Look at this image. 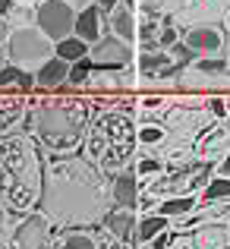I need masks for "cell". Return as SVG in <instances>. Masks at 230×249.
Masks as SVG:
<instances>
[{
    "instance_id": "30",
    "label": "cell",
    "mask_w": 230,
    "mask_h": 249,
    "mask_svg": "<svg viewBox=\"0 0 230 249\" xmlns=\"http://www.w3.org/2000/svg\"><path fill=\"white\" fill-rule=\"evenodd\" d=\"M218 214H221V224H224V227H230V205H227V208H221Z\"/></svg>"
},
{
    "instance_id": "27",
    "label": "cell",
    "mask_w": 230,
    "mask_h": 249,
    "mask_svg": "<svg viewBox=\"0 0 230 249\" xmlns=\"http://www.w3.org/2000/svg\"><path fill=\"white\" fill-rule=\"evenodd\" d=\"M13 35V29H10V19H3L0 16V44H6V38Z\"/></svg>"
},
{
    "instance_id": "34",
    "label": "cell",
    "mask_w": 230,
    "mask_h": 249,
    "mask_svg": "<svg viewBox=\"0 0 230 249\" xmlns=\"http://www.w3.org/2000/svg\"><path fill=\"white\" fill-rule=\"evenodd\" d=\"M224 25H227V29H230V16H227V19H224Z\"/></svg>"
},
{
    "instance_id": "1",
    "label": "cell",
    "mask_w": 230,
    "mask_h": 249,
    "mask_svg": "<svg viewBox=\"0 0 230 249\" xmlns=\"http://www.w3.org/2000/svg\"><path fill=\"white\" fill-rule=\"evenodd\" d=\"M6 57L13 67L38 70L44 60L54 57V41L38 25H22V29H13V35L6 38Z\"/></svg>"
},
{
    "instance_id": "21",
    "label": "cell",
    "mask_w": 230,
    "mask_h": 249,
    "mask_svg": "<svg viewBox=\"0 0 230 249\" xmlns=\"http://www.w3.org/2000/svg\"><path fill=\"white\" fill-rule=\"evenodd\" d=\"M170 54H174V57H177V63H183V67H186L189 60H199V54H195L189 44H183V41H177L174 48H170Z\"/></svg>"
},
{
    "instance_id": "23",
    "label": "cell",
    "mask_w": 230,
    "mask_h": 249,
    "mask_svg": "<svg viewBox=\"0 0 230 249\" xmlns=\"http://www.w3.org/2000/svg\"><path fill=\"white\" fill-rule=\"evenodd\" d=\"M139 139L145 142V145H155V142H161V139H164V133H161V129H142Z\"/></svg>"
},
{
    "instance_id": "20",
    "label": "cell",
    "mask_w": 230,
    "mask_h": 249,
    "mask_svg": "<svg viewBox=\"0 0 230 249\" xmlns=\"http://www.w3.org/2000/svg\"><path fill=\"white\" fill-rule=\"evenodd\" d=\"M57 249H98V243L85 233H67V237L57 243Z\"/></svg>"
},
{
    "instance_id": "3",
    "label": "cell",
    "mask_w": 230,
    "mask_h": 249,
    "mask_svg": "<svg viewBox=\"0 0 230 249\" xmlns=\"http://www.w3.org/2000/svg\"><path fill=\"white\" fill-rule=\"evenodd\" d=\"M88 57L95 60V67H129L133 63V48H129L126 41H120L117 35H101L95 44H91Z\"/></svg>"
},
{
    "instance_id": "5",
    "label": "cell",
    "mask_w": 230,
    "mask_h": 249,
    "mask_svg": "<svg viewBox=\"0 0 230 249\" xmlns=\"http://www.w3.org/2000/svg\"><path fill=\"white\" fill-rule=\"evenodd\" d=\"M104 22H107V16H104L95 3H91V6H85V10L76 13V29H73V35H79L85 44H95L98 38H101Z\"/></svg>"
},
{
    "instance_id": "31",
    "label": "cell",
    "mask_w": 230,
    "mask_h": 249,
    "mask_svg": "<svg viewBox=\"0 0 230 249\" xmlns=\"http://www.w3.org/2000/svg\"><path fill=\"white\" fill-rule=\"evenodd\" d=\"M3 67H6V48L0 44V70H3Z\"/></svg>"
},
{
    "instance_id": "22",
    "label": "cell",
    "mask_w": 230,
    "mask_h": 249,
    "mask_svg": "<svg viewBox=\"0 0 230 249\" xmlns=\"http://www.w3.org/2000/svg\"><path fill=\"white\" fill-rule=\"evenodd\" d=\"M177 44V29H164L158 32V51H170Z\"/></svg>"
},
{
    "instance_id": "11",
    "label": "cell",
    "mask_w": 230,
    "mask_h": 249,
    "mask_svg": "<svg viewBox=\"0 0 230 249\" xmlns=\"http://www.w3.org/2000/svg\"><path fill=\"white\" fill-rule=\"evenodd\" d=\"M227 70H230V63L224 57H199L193 73H199L205 82H218V79H227Z\"/></svg>"
},
{
    "instance_id": "13",
    "label": "cell",
    "mask_w": 230,
    "mask_h": 249,
    "mask_svg": "<svg viewBox=\"0 0 230 249\" xmlns=\"http://www.w3.org/2000/svg\"><path fill=\"white\" fill-rule=\"evenodd\" d=\"M202 202L205 205H224L230 202V177H214L202 186Z\"/></svg>"
},
{
    "instance_id": "35",
    "label": "cell",
    "mask_w": 230,
    "mask_h": 249,
    "mask_svg": "<svg viewBox=\"0 0 230 249\" xmlns=\"http://www.w3.org/2000/svg\"><path fill=\"white\" fill-rule=\"evenodd\" d=\"M227 79H230V70H227Z\"/></svg>"
},
{
    "instance_id": "26",
    "label": "cell",
    "mask_w": 230,
    "mask_h": 249,
    "mask_svg": "<svg viewBox=\"0 0 230 249\" xmlns=\"http://www.w3.org/2000/svg\"><path fill=\"white\" fill-rule=\"evenodd\" d=\"M16 0H0V16H3V19H10L13 16V10H16Z\"/></svg>"
},
{
    "instance_id": "12",
    "label": "cell",
    "mask_w": 230,
    "mask_h": 249,
    "mask_svg": "<svg viewBox=\"0 0 230 249\" xmlns=\"http://www.w3.org/2000/svg\"><path fill=\"white\" fill-rule=\"evenodd\" d=\"M88 51H91V44H85L79 35H70V38H63V41L54 44V54L67 63H76V60H82V57H88Z\"/></svg>"
},
{
    "instance_id": "25",
    "label": "cell",
    "mask_w": 230,
    "mask_h": 249,
    "mask_svg": "<svg viewBox=\"0 0 230 249\" xmlns=\"http://www.w3.org/2000/svg\"><path fill=\"white\" fill-rule=\"evenodd\" d=\"M139 174H161V161H142Z\"/></svg>"
},
{
    "instance_id": "7",
    "label": "cell",
    "mask_w": 230,
    "mask_h": 249,
    "mask_svg": "<svg viewBox=\"0 0 230 249\" xmlns=\"http://www.w3.org/2000/svg\"><path fill=\"white\" fill-rule=\"evenodd\" d=\"M44 237H48V221L35 214V218H29L16 231L13 249H44Z\"/></svg>"
},
{
    "instance_id": "8",
    "label": "cell",
    "mask_w": 230,
    "mask_h": 249,
    "mask_svg": "<svg viewBox=\"0 0 230 249\" xmlns=\"http://www.w3.org/2000/svg\"><path fill=\"white\" fill-rule=\"evenodd\" d=\"M114 202L117 208H126V212H133L139 205V186H136L133 170H123V174L114 177Z\"/></svg>"
},
{
    "instance_id": "4",
    "label": "cell",
    "mask_w": 230,
    "mask_h": 249,
    "mask_svg": "<svg viewBox=\"0 0 230 249\" xmlns=\"http://www.w3.org/2000/svg\"><path fill=\"white\" fill-rule=\"evenodd\" d=\"M186 44L199 57H218L221 48H224V38H221V32L214 25H195V29L186 32Z\"/></svg>"
},
{
    "instance_id": "24",
    "label": "cell",
    "mask_w": 230,
    "mask_h": 249,
    "mask_svg": "<svg viewBox=\"0 0 230 249\" xmlns=\"http://www.w3.org/2000/svg\"><path fill=\"white\" fill-rule=\"evenodd\" d=\"M120 3H123V0H95V6H98V10L104 13V16H110V13H114V10H117Z\"/></svg>"
},
{
    "instance_id": "37",
    "label": "cell",
    "mask_w": 230,
    "mask_h": 249,
    "mask_svg": "<svg viewBox=\"0 0 230 249\" xmlns=\"http://www.w3.org/2000/svg\"><path fill=\"white\" fill-rule=\"evenodd\" d=\"M224 249H230V246H224Z\"/></svg>"
},
{
    "instance_id": "18",
    "label": "cell",
    "mask_w": 230,
    "mask_h": 249,
    "mask_svg": "<svg viewBox=\"0 0 230 249\" xmlns=\"http://www.w3.org/2000/svg\"><path fill=\"white\" fill-rule=\"evenodd\" d=\"M170 67V54H164V51H145V54L139 57V70L142 73H148V76H158V73H164V70Z\"/></svg>"
},
{
    "instance_id": "33",
    "label": "cell",
    "mask_w": 230,
    "mask_h": 249,
    "mask_svg": "<svg viewBox=\"0 0 230 249\" xmlns=\"http://www.w3.org/2000/svg\"><path fill=\"white\" fill-rule=\"evenodd\" d=\"M16 3H22V6H32V0H16Z\"/></svg>"
},
{
    "instance_id": "38",
    "label": "cell",
    "mask_w": 230,
    "mask_h": 249,
    "mask_svg": "<svg viewBox=\"0 0 230 249\" xmlns=\"http://www.w3.org/2000/svg\"><path fill=\"white\" fill-rule=\"evenodd\" d=\"M227 51H230V48H227Z\"/></svg>"
},
{
    "instance_id": "32",
    "label": "cell",
    "mask_w": 230,
    "mask_h": 249,
    "mask_svg": "<svg viewBox=\"0 0 230 249\" xmlns=\"http://www.w3.org/2000/svg\"><path fill=\"white\" fill-rule=\"evenodd\" d=\"M123 6H129V10H133V6H136V0H123Z\"/></svg>"
},
{
    "instance_id": "9",
    "label": "cell",
    "mask_w": 230,
    "mask_h": 249,
    "mask_svg": "<svg viewBox=\"0 0 230 249\" xmlns=\"http://www.w3.org/2000/svg\"><path fill=\"white\" fill-rule=\"evenodd\" d=\"M107 22H110V35H117L120 41H126V44L133 41L136 32H139V22L133 19V10H129V6H123V3L107 16Z\"/></svg>"
},
{
    "instance_id": "10",
    "label": "cell",
    "mask_w": 230,
    "mask_h": 249,
    "mask_svg": "<svg viewBox=\"0 0 230 249\" xmlns=\"http://www.w3.org/2000/svg\"><path fill=\"white\" fill-rule=\"evenodd\" d=\"M193 243H195V249H224V246H230V227L208 224L193 237Z\"/></svg>"
},
{
    "instance_id": "16",
    "label": "cell",
    "mask_w": 230,
    "mask_h": 249,
    "mask_svg": "<svg viewBox=\"0 0 230 249\" xmlns=\"http://www.w3.org/2000/svg\"><path fill=\"white\" fill-rule=\"evenodd\" d=\"M167 224H170V218H164V214H148V218H142L139 224H136V237L148 243V240L161 237V233L167 231Z\"/></svg>"
},
{
    "instance_id": "36",
    "label": "cell",
    "mask_w": 230,
    "mask_h": 249,
    "mask_svg": "<svg viewBox=\"0 0 230 249\" xmlns=\"http://www.w3.org/2000/svg\"><path fill=\"white\" fill-rule=\"evenodd\" d=\"M0 231H3V224H0Z\"/></svg>"
},
{
    "instance_id": "29",
    "label": "cell",
    "mask_w": 230,
    "mask_h": 249,
    "mask_svg": "<svg viewBox=\"0 0 230 249\" xmlns=\"http://www.w3.org/2000/svg\"><path fill=\"white\" fill-rule=\"evenodd\" d=\"M218 170H221V177H230V152L224 155V161H221V167H218Z\"/></svg>"
},
{
    "instance_id": "14",
    "label": "cell",
    "mask_w": 230,
    "mask_h": 249,
    "mask_svg": "<svg viewBox=\"0 0 230 249\" xmlns=\"http://www.w3.org/2000/svg\"><path fill=\"white\" fill-rule=\"evenodd\" d=\"M104 224H107V231L114 233L117 240H129V233H133V212H126V208H114V212H107Z\"/></svg>"
},
{
    "instance_id": "28",
    "label": "cell",
    "mask_w": 230,
    "mask_h": 249,
    "mask_svg": "<svg viewBox=\"0 0 230 249\" xmlns=\"http://www.w3.org/2000/svg\"><path fill=\"white\" fill-rule=\"evenodd\" d=\"M67 3H70V6H73V10L79 13V10H85V6H91L95 0H67Z\"/></svg>"
},
{
    "instance_id": "19",
    "label": "cell",
    "mask_w": 230,
    "mask_h": 249,
    "mask_svg": "<svg viewBox=\"0 0 230 249\" xmlns=\"http://www.w3.org/2000/svg\"><path fill=\"white\" fill-rule=\"evenodd\" d=\"M91 73H95V60L91 57H82V60L70 63V82L73 85H85L91 79Z\"/></svg>"
},
{
    "instance_id": "2",
    "label": "cell",
    "mask_w": 230,
    "mask_h": 249,
    "mask_svg": "<svg viewBox=\"0 0 230 249\" xmlns=\"http://www.w3.org/2000/svg\"><path fill=\"white\" fill-rule=\"evenodd\" d=\"M35 25L51 38V41H63V38L73 35L76 29V10L67 0H44L35 10Z\"/></svg>"
},
{
    "instance_id": "15",
    "label": "cell",
    "mask_w": 230,
    "mask_h": 249,
    "mask_svg": "<svg viewBox=\"0 0 230 249\" xmlns=\"http://www.w3.org/2000/svg\"><path fill=\"white\" fill-rule=\"evenodd\" d=\"M0 85H3V89H32V85H35V76L22 67L6 63V67L0 70Z\"/></svg>"
},
{
    "instance_id": "6",
    "label": "cell",
    "mask_w": 230,
    "mask_h": 249,
    "mask_svg": "<svg viewBox=\"0 0 230 249\" xmlns=\"http://www.w3.org/2000/svg\"><path fill=\"white\" fill-rule=\"evenodd\" d=\"M63 82H70V63L60 60L57 54L35 70V85H41V89H60Z\"/></svg>"
},
{
    "instance_id": "17",
    "label": "cell",
    "mask_w": 230,
    "mask_h": 249,
    "mask_svg": "<svg viewBox=\"0 0 230 249\" xmlns=\"http://www.w3.org/2000/svg\"><path fill=\"white\" fill-rule=\"evenodd\" d=\"M193 208H195L193 196H174V199H164L161 205H158V214H164V218H177V214H189Z\"/></svg>"
}]
</instances>
